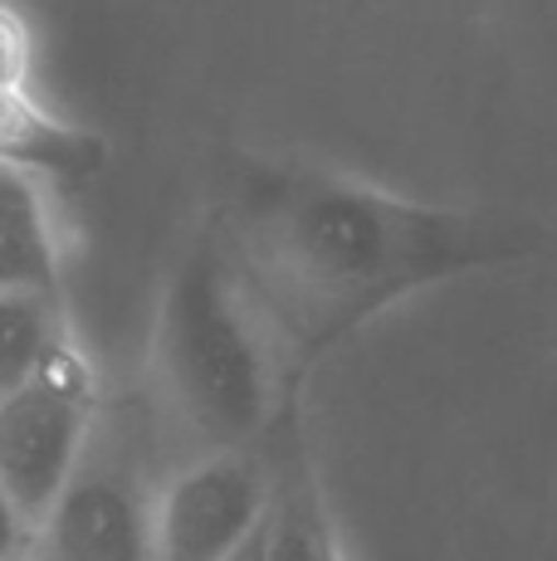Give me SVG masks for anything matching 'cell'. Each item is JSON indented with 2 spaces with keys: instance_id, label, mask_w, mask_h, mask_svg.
<instances>
[{
  "instance_id": "1",
  "label": "cell",
  "mask_w": 557,
  "mask_h": 561,
  "mask_svg": "<svg viewBox=\"0 0 557 561\" xmlns=\"http://www.w3.org/2000/svg\"><path fill=\"white\" fill-rule=\"evenodd\" d=\"M206 220L298 381L382 308L543 244L538 225L513 210L391 196L314 161L254 152L225 161Z\"/></svg>"
},
{
  "instance_id": "2",
  "label": "cell",
  "mask_w": 557,
  "mask_h": 561,
  "mask_svg": "<svg viewBox=\"0 0 557 561\" xmlns=\"http://www.w3.org/2000/svg\"><path fill=\"white\" fill-rule=\"evenodd\" d=\"M304 391L235 278L211 220L171 264L152 322V425L196 455L260 449L278 410Z\"/></svg>"
},
{
  "instance_id": "3",
  "label": "cell",
  "mask_w": 557,
  "mask_h": 561,
  "mask_svg": "<svg viewBox=\"0 0 557 561\" xmlns=\"http://www.w3.org/2000/svg\"><path fill=\"white\" fill-rule=\"evenodd\" d=\"M157 425L133 405H103L93 435L35 523L25 561H157Z\"/></svg>"
},
{
  "instance_id": "4",
  "label": "cell",
  "mask_w": 557,
  "mask_h": 561,
  "mask_svg": "<svg viewBox=\"0 0 557 561\" xmlns=\"http://www.w3.org/2000/svg\"><path fill=\"white\" fill-rule=\"evenodd\" d=\"M103 396L73 337L10 396H0V489L30 527L55 508L93 435Z\"/></svg>"
},
{
  "instance_id": "5",
  "label": "cell",
  "mask_w": 557,
  "mask_h": 561,
  "mask_svg": "<svg viewBox=\"0 0 557 561\" xmlns=\"http://www.w3.org/2000/svg\"><path fill=\"white\" fill-rule=\"evenodd\" d=\"M270 513V469L260 449L196 455L171 469L157 489L152 557L157 561H220Z\"/></svg>"
},
{
  "instance_id": "6",
  "label": "cell",
  "mask_w": 557,
  "mask_h": 561,
  "mask_svg": "<svg viewBox=\"0 0 557 561\" xmlns=\"http://www.w3.org/2000/svg\"><path fill=\"white\" fill-rule=\"evenodd\" d=\"M109 147L99 133L45 113L30 93V35L15 10H0V167L39 181H83L103 171Z\"/></svg>"
},
{
  "instance_id": "7",
  "label": "cell",
  "mask_w": 557,
  "mask_h": 561,
  "mask_svg": "<svg viewBox=\"0 0 557 561\" xmlns=\"http://www.w3.org/2000/svg\"><path fill=\"white\" fill-rule=\"evenodd\" d=\"M260 455L264 469H270V513H264L270 561H342L323 473H318L314 445H308L304 391H294L284 401Z\"/></svg>"
},
{
  "instance_id": "8",
  "label": "cell",
  "mask_w": 557,
  "mask_h": 561,
  "mask_svg": "<svg viewBox=\"0 0 557 561\" xmlns=\"http://www.w3.org/2000/svg\"><path fill=\"white\" fill-rule=\"evenodd\" d=\"M0 298L64 304L59 230L45 181L15 167H0Z\"/></svg>"
},
{
  "instance_id": "9",
  "label": "cell",
  "mask_w": 557,
  "mask_h": 561,
  "mask_svg": "<svg viewBox=\"0 0 557 561\" xmlns=\"http://www.w3.org/2000/svg\"><path fill=\"white\" fill-rule=\"evenodd\" d=\"M69 342L64 304L49 298H0V396L25 386Z\"/></svg>"
},
{
  "instance_id": "10",
  "label": "cell",
  "mask_w": 557,
  "mask_h": 561,
  "mask_svg": "<svg viewBox=\"0 0 557 561\" xmlns=\"http://www.w3.org/2000/svg\"><path fill=\"white\" fill-rule=\"evenodd\" d=\"M30 537H35V527L20 517V508L5 499V489H0V561H25Z\"/></svg>"
},
{
  "instance_id": "11",
  "label": "cell",
  "mask_w": 557,
  "mask_h": 561,
  "mask_svg": "<svg viewBox=\"0 0 557 561\" xmlns=\"http://www.w3.org/2000/svg\"><path fill=\"white\" fill-rule=\"evenodd\" d=\"M220 561H270V533H264V523L254 527V533L245 537V542H235Z\"/></svg>"
}]
</instances>
